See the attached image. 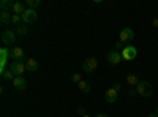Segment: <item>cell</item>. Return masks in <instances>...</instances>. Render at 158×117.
Instances as JSON below:
<instances>
[{"instance_id":"cell-12","label":"cell","mask_w":158,"mask_h":117,"mask_svg":"<svg viewBox=\"0 0 158 117\" xmlns=\"http://www.w3.org/2000/svg\"><path fill=\"white\" fill-rule=\"evenodd\" d=\"M25 3H22V2H15V5H13V13H15V15H18V16H22L24 13H25Z\"/></svg>"},{"instance_id":"cell-25","label":"cell","mask_w":158,"mask_h":117,"mask_svg":"<svg viewBox=\"0 0 158 117\" xmlns=\"http://www.w3.org/2000/svg\"><path fill=\"white\" fill-rule=\"evenodd\" d=\"M122 41H118V43H115V51H118V49H122Z\"/></svg>"},{"instance_id":"cell-28","label":"cell","mask_w":158,"mask_h":117,"mask_svg":"<svg viewBox=\"0 0 158 117\" xmlns=\"http://www.w3.org/2000/svg\"><path fill=\"white\" fill-rule=\"evenodd\" d=\"M81 117H92V115H90V114H82Z\"/></svg>"},{"instance_id":"cell-16","label":"cell","mask_w":158,"mask_h":117,"mask_svg":"<svg viewBox=\"0 0 158 117\" xmlns=\"http://www.w3.org/2000/svg\"><path fill=\"white\" fill-rule=\"evenodd\" d=\"M77 86H79V90H81L82 94H89L90 90H92V86H90V82H87V81H81Z\"/></svg>"},{"instance_id":"cell-19","label":"cell","mask_w":158,"mask_h":117,"mask_svg":"<svg viewBox=\"0 0 158 117\" xmlns=\"http://www.w3.org/2000/svg\"><path fill=\"white\" fill-rule=\"evenodd\" d=\"M27 32H29V29H27V25H18L16 27V33H19V35H27Z\"/></svg>"},{"instance_id":"cell-1","label":"cell","mask_w":158,"mask_h":117,"mask_svg":"<svg viewBox=\"0 0 158 117\" xmlns=\"http://www.w3.org/2000/svg\"><path fill=\"white\" fill-rule=\"evenodd\" d=\"M136 94L144 97V98H149L152 94H153V89H152V84L147 82V81H141L136 87Z\"/></svg>"},{"instance_id":"cell-11","label":"cell","mask_w":158,"mask_h":117,"mask_svg":"<svg viewBox=\"0 0 158 117\" xmlns=\"http://www.w3.org/2000/svg\"><path fill=\"white\" fill-rule=\"evenodd\" d=\"M13 87L16 90H25L27 89V81H25L22 76H16L15 79H13Z\"/></svg>"},{"instance_id":"cell-18","label":"cell","mask_w":158,"mask_h":117,"mask_svg":"<svg viewBox=\"0 0 158 117\" xmlns=\"http://www.w3.org/2000/svg\"><path fill=\"white\" fill-rule=\"evenodd\" d=\"M25 5H27L29 8H32V10H35L36 6L41 5V0H25Z\"/></svg>"},{"instance_id":"cell-3","label":"cell","mask_w":158,"mask_h":117,"mask_svg":"<svg viewBox=\"0 0 158 117\" xmlns=\"http://www.w3.org/2000/svg\"><path fill=\"white\" fill-rule=\"evenodd\" d=\"M2 43L5 46H11L16 43V32L15 30H5L2 33Z\"/></svg>"},{"instance_id":"cell-29","label":"cell","mask_w":158,"mask_h":117,"mask_svg":"<svg viewBox=\"0 0 158 117\" xmlns=\"http://www.w3.org/2000/svg\"><path fill=\"white\" fill-rule=\"evenodd\" d=\"M155 112H156V115H158V106H156V111H155Z\"/></svg>"},{"instance_id":"cell-17","label":"cell","mask_w":158,"mask_h":117,"mask_svg":"<svg viewBox=\"0 0 158 117\" xmlns=\"http://www.w3.org/2000/svg\"><path fill=\"white\" fill-rule=\"evenodd\" d=\"M13 5H15V2H11V0H2V2H0L2 11H10V10H13Z\"/></svg>"},{"instance_id":"cell-7","label":"cell","mask_w":158,"mask_h":117,"mask_svg":"<svg viewBox=\"0 0 158 117\" xmlns=\"http://www.w3.org/2000/svg\"><path fill=\"white\" fill-rule=\"evenodd\" d=\"M133 40H135V30L131 29V27L122 29V32H120V41L122 43H130V41H133Z\"/></svg>"},{"instance_id":"cell-14","label":"cell","mask_w":158,"mask_h":117,"mask_svg":"<svg viewBox=\"0 0 158 117\" xmlns=\"http://www.w3.org/2000/svg\"><path fill=\"white\" fill-rule=\"evenodd\" d=\"M127 82H128L131 87H138V84H139L141 81H139V77H138L135 73H130V74L127 76Z\"/></svg>"},{"instance_id":"cell-20","label":"cell","mask_w":158,"mask_h":117,"mask_svg":"<svg viewBox=\"0 0 158 117\" xmlns=\"http://www.w3.org/2000/svg\"><path fill=\"white\" fill-rule=\"evenodd\" d=\"M11 16H13L11 18V24H15L16 27L22 24V16H18V15H11Z\"/></svg>"},{"instance_id":"cell-2","label":"cell","mask_w":158,"mask_h":117,"mask_svg":"<svg viewBox=\"0 0 158 117\" xmlns=\"http://www.w3.org/2000/svg\"><path fill=\"white\" fill-rule=\"evenodd\" d=\"M120 54H122V59H123V60L131 62V60H135V59L138 57V49H136V46L128 44V46H125V48L122 49Z\"/></svg>"},{"instance_id":"cell-8","label":"cell","mask_w":158,"mask_h":117,"mask_svg":"<svg viewBox=\"0 0 158 117\" xmlns=\"http://www.w3.org/2000/svg\"><path fill=\"white\" fill-rule=\"evenodd\" d=\"M10 70L15 73V76H22L24 71L27 70V68H25V63H24V62H16V60H15V62L10 65Z\"/></svg>"},{"instance_id":"cell-27","label":"cell","mask_w":158,"mask_h":117,"mask_svg":"<svg viewBox=\"0 0 158 117\" xmlns=\"http://www.w3.org/2000/svg\"><path fill=\"white\" fill-rule=\"evenodd\" d=\"M149 117H158V115H156V112H153V114H150Z\"/></svg>"},{"instance_id":"cell-13","label":"cell","mask_w":158,"mask_h":117,"mask_svg":"<svg viewBox=\"0 0 158 117\" xmlns=\"http://www.w3.org/2000/svg\"><path fill=\"white\" fill-rule=\"evenodd\" d=\"M25 68H27V71H30V73H35L38 70V62L35 59H29L27 62H25Z\"/></svg>"},{"instance_id":"cell-24","label":"cell","mask_w":158,"mask_h":117,"mask_svg":"<svg viewBox=\"0 0 158 117\" xmlns=\"http://www.w3.org/2000/svg\"><path fill=\"white\" fill-rule=\"evenodd\" d=\"M152 27H158V18H153L152 19Z\"/></svg>"},{"instance_id":"cell-15","label":"cell","mask_w":158,"mask_h":117,"mask_svg":"<svg viewBox=\"0 0 158 117\" xmlns=\"http://www.w3.org/2000/svg\"><path fill=\"white\" fill-rule=\"evenodd\" d=\"M11 18L13 16H10V11H2V13H0V22H2L3 25L10 24L11 22Z\"/></svg>"},{"instance_id":"cell-23","label":"cell","mask_w":158,"mask_h":117,"mask_svg":"<svg viewBox=\"0 0 158 117\" xmlns=\"http://www.w3.org/2000/svg\"><path fill=\"white\" fill-rule=\"evenodd\" d=\"M112 89H114V90H117V92H120V89H122V84H120V82H115V84L112 86Z\"/></svg>"},{"instance_id":"cell-5","label":"cell","mask_w":158,"mask_h":117,"mask_svg":"<svg viewBox=\"0 0 158 117\" xmlns=\"http://www.w3.org/2000/svg\"><path fill=\"white\" fill-rule=\"evenodd\" d=\"M97 67H98V62H97L95 57H89V59H85L84 63H82V70H84L85 73H94V71L97 70Z\"/></svg>"},{"instance_id":"cell-22","label":"cell","mask_w":158,"mask_h":117,"mask_svg":"<svg viewBox=\"0 0 158 117\" xmlns=\"http://www.w3.org/2000/svg\"><path fill=\"white\" fill-rule=\"evenodd\" d=\"M71 81H73V82H77V84H79V82L82 81V79H81V74H77V73H74V74L71 76Z\"/></svg>"},{"instance_id":"cell-21","label":"cell","mask_w":158,"mask_h":117,"mask_svg":"<svg viewBox=\"0 0 158 117\" xmlns=\"http://www.w3.org/2000/svg\"><path fill=\"white\" fill-rule=\"evenodd\" d=\"M15 73H13L11 70H8V71H3V79L5 81H10V79H15Z\"/></svg>"},{"instance_id":"cell-9","label":"cell","mask_w":158,"mask_h":117,"mask_svg":"<svg viewBox=\"0 0 158 117\" xmlns=\"http://www.w3.org/2000/svg\"><path fill=\"white\" fill-rule=\"evenodd\" d=\"M106 60L111 65H118L122 62V54L118 52V51H111V52L108 54V57H106Z\"/></svg>"},{"instance_id":"cell-10","label":"cell","mask_w":158,"mask_h":117,"mask_svg":"<svg viewBox=\"0 0 158 117\" xmlns=\"http://www.w3.org/2000/svg\"><path fill=\"white\" fill-rule=\"evenodd\" d=\"M117 97H118V92H117V90H114L112 87L108 89L106 92H104V101L109 103V105H111V103H115V101H117Z\"/></svg>"},{"instance_id":"cell-6","label":"cell","mask_w":158,"mask_h":117,"mask_svg":"<svg viewBox=\"0 0 158 117\" xmlns=\"http://www.w3.org/2000/svg\"><path fill=\"white\" fill-rule=\"evenodd\" d=\"M10 56L15 59L16 62H27L29 59L25 57V51L22 49V48H15V49H11V52H10Z\"/></svg>"},{"instance_id":"cell-26","label":"cell","mask_w":158,"mask_h":117,"mask_svg":"<svg viewBox=\"0 0 158 117\" xmlns=\"http://www.w3.org/2000/svg\"><path fill=\"white\" fill-rule=\"evenodd\" d=\"M95 117H108V115H106V114H103V112H101V114H97Z\"/></svg>"},{"instance_id":"cell-4","label":"cell","mask_w":158,"mask_h":117,"mask_svg":"<svg viewBox=\"0 0 158 117\" xmlns=\"http://www.w3.org/2000/svg\"><path fill=\"white\" fill-rule=\"evenodd\" d=\"M36 19H38V15H36V11L32 10V8H27V10H25V13L22 15V22L27 24V25L36 22Z\"/></svg>"}]
</instances>
